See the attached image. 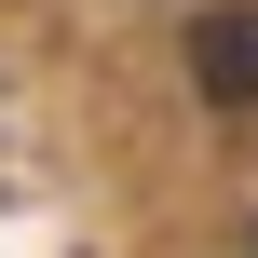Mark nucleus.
<instances>
[{"label":"nucleus","mask_w":258,"mask_h":258,"mask_svg":"<svg viewBox=\"0 0 258 258\" xmlns=\"http://www.w3.org/2000/svg\"><path fill=\"white\" fill-rule=\"evenodd\" d=\"M190 82H204L218 109H258V0H231V14L190 27Z\"/></svg>","instance_id":"nucleus-1"}]
</instances>
